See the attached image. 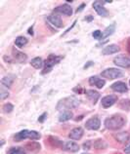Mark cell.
I'll return each instance as SVG.
<instances>
[{
  "label": "cell",
  "mask_w": 130,
  "mask_h": 154,
  "mask_svg": "<svg viewBox=\"0 0 130 154\" xmlns=\"http://www.w3.org/2000/svg\"><path fill=\"white\" fill-rule=\"evenodd\" d=\"M125 125V119L121 115H113L108 117L105 120V127L108 130L112 131H116V130L121 129Z\"/></svg>",
  "instance_id": "obj_1"
},
{
  "label": "cell",
  "mask_w": 130,
  "mask_h": 154,
  "mask_svg": "<svg viewBox=\"0 0 130 154\" xmlns=\"http://www.w3.org/2000/svg\"><path fill=\"white\" fill-rule=\"evenodd\" d=\"M80 104V100L74 96L67 97V98L62 99L57 104V109L62 110V109H70V108H76Z\"/></svg>",
  "instance_id": "obj_2"
},
{
  "label": "cell",
  "mask_w": 130,
  "mask_h": 154,
  "mask_svg": "<svg viewBox=\"0 0 130 154\" xmlns=\"http://www.w3.org/2000/svg\"><path fill=\"white\" fill-rule=\"evenodd\" d=\"M26 139H30L32 140L40 139V134L36 131H30V130H23V131L17 133L14 137V140L16 141H21Z\"/></svg>",
  "instance_id": "obj_3"
},
{
  "label": "cell",
  "mask_w": 130,
  "mask_h": 154,
  "mask_svg": "<svg viewBox=\"0 0 130 154\" xmlns=\"http://www.w3.org/2000/svg\"><path fill=\"white\" fill-rule=\"evenodd\" d=\"M63 57L62 56H56V55H50L46 60L44 62V69L42 70V74L49 73V72L53 69L56 64H58L61 60H62Z\"/></svg>",
  "instance_id": "obj_4"
},
{
  "label": "cell",
  "mask_w": 130,
  "mask_h": 154,
  "mask_svg": "<svg viewBox=\"0 0 130 154\" xmlns=\"http://www.w3.org/2000/svg\"><path fill=\"white\" fill-rule=\"evenodd\" d=\"M103 77L105 78H109V79H117L120 78V77H123V72L121 71L119 68H113V67H109L107 68L106 70H104L102 73H101Z\"/></svg>",
  "instance_id": "obj_5"
},
{
  "label": "cell",
  "mask_w": 130,
  "mask_h": 154,
  "mask_svg": "<svg viewBox=\"0 0 130 154\" xmlns=\"http://www.w3.org/2000/svg\"><path fill=\"white\" fill-rule=\"evenodd\" d=\"M54 14H62V15H66V16H71L72 15V8L71 5L68 4H63V5H60L57 8L54 9Z\"/></svg>",
  "instance_id": "obj_6"
},
{
  "label": "cell",
  "mask_w": 130,
  "mask_h": 154,
  "mask_svg": "<svg viewBox=\"0 0 130 154\" xmlns=\"http://www.w3.org/2000/svg\"><path fill=\"white\" fill-rule=\"evenodd\" d=\"M113 63H115L116 66H119V67H124V68L130 67V59L125 56L116 57V58L113 59Z\"/></svg>",
  "instance_id": "obj_7"
},
{
  "label": "cell",
  "mask_w": 130,
  "mask_h": 154,
  "mask_svg": "<svg viewBox=\"0 0 130 154\" xmlns=\"http://www.w3.org/2000/svg\"><path fill=\"white\" fill-rule=\"evenodd\" d=\"M117 100V97L115 95H109V96H106L102 99L101 100V104L104 108H109L113 106V104L116 103Z\"/></svg>",
  "instance_id": "obj_8"
},
{
  "label": "cell",
  "mask_w": 130,
  "mask_h": 154,
  "mask_svg": "<svg viewBox=\"0 0 130 154\" xmlns=\"http://www.w3.org/2000/svg\"><path fill=\"white\" fill-rule=\"evenodd\" d=\"M101 126V121L100 119L98 118V117H91L90 119H88L86 121V123H85V127H86V129L88 130H94V131H96V130H98Z\"/></svg>",
  "instance_id": "obj_9"
},
{
  "label": "cell",
  "mask_w": 130,
  "mask_h": 154,
  "mask_svg": "<svg viewBox=\"0 0 130 154\" xmlns=\"http://www.w3.org/2000/svg\"><path fill=\"white\" fill-rule=\"evenodd\" d=\"M104 2H100V1H95L93 3V8L95 9L96 13L99 16H102V17H107L109 15V11L106 9V8L103 6Z\"/></svg>",
  "instance_id": "obj_10"
},
{
  "label": "cell",
  "mask_w": 130,
  "mask_h": 154,
  "mask_svg": "<svg viewBox=\"0 0 130 154\" xmlns=\"http://www.w3.org/2000/svg\"><path fill=\"white\" fill-rule=\"evenodd\" d=\"M48 22H49L52 26H54L56 27H64V23H63V21L62 19H61V17L59 15L57 14H52L51 16H49L48 17Z\"/></svg>",
  "instance_id": "obj_11"
},
{
  "label": "cell",
  "mask_w": 130,
  "mask_h": 154,
  "mask_svg": "<svg viewBox=\"0 0 130 154\" xmlns=\"http://www.w3.org/2000/svg\"><path fill=\"white\" fill-rule=\"evenodd\" d=\"M84 134V131L83 129L81 127H76L75 129H72L71 133L68 134V137H70L71 140H80L81 137H82Z\"/></svg>",
  "instance_id": "obj_12"
},
{
  "label": "cell",
  "mask_w": 130,
  "mask_h": 154,
  "mask_svg": "<svg viewBox=\"0 0 130 154\" xmlns=\"http://www.w3.org/2000/svg\"><path fill=\"white\" fill-rule=\"evenodd\" d=\"M113 91L119 92V93H126L128 91V87L127 85L124 82H121V81H117V82L113 83L111 87Z\"/></svg>",
  "instance_id": "obj_13"
},
{
  "label": "cell",
  "mask_w": 130,
  "mask_h": 154,
  "mask_svg": "<svg viewBox=\"0 0 130 154\" xmlns=\"http://www.w3.org/2000/svg\"><path fill=\"white\" fill-rule=\"evenodd\" d=\"M120 51L119 46H117L116 44H111V45H108L106 48H104L102 51L103 55H113L116 54V53H119Z\"/></svg>",
  "instance_id": "obj_14"
},
{
  "label": "cell",
  "mask_w": 130,
  "mask_h": 154,
  "mask_svg": "<svg viewBox=\"0 0 130 154\" xmlns=\"http://www.w3.org/2000/svg\"><path fill=\"white\" fill-rule=\"evenodd\" d=\"M63 148L65 149V150L70 151V152H76V151L79 150V145L76 143H75V141L68 140V141H67V143H64Z\"/></svg>",
  "instance_id": "obj_15"
},
{
  "label": "cell",
  "mask_w": 130,
  "mask_h": 154,
  "mask_svg": "<svg viewBox=\"0 0 130 154\" xmlns=\"http://www.w3.org/2000/svg\"><path fill=\"white\" fill-rule=\"evenodd\" d=\"M89 84L92 85V86H96L97 88H103L106 84V81L104 79H101L97 76H92L90 79H89Z\"/></svg>",
  "instance_id": "obj_16"
},
{
  "label": "cell",
  "mask_w": 130,
  "mask_h": 154,
  "mask_svg": "<svg viewBox=\"0 0 130 154\" xmlns=\"http://www.w3.org/2000/svg\"><path fill=\"white\" fill-rule=\"evenodd\" d=\"M84 93H85V95H86L87 98L90 100L93 103H96L97 100H98L100 98L99 92H97L95 90H86Z\"/></svg>",
  "instance_id": "obj_17"
},
{
  "label": "cell",
  "mask_w": 130,
  "mask_h": 154,
  "mask_svg": "<svg viewBox=\"0 0 130 154\" xmlns=\"http://www.w3.org/2000/svg\"><path fill=\"white\" fill-rule=\"evenodd\" d=\"M113 137L119 141L120 143H126L128 141V140L130 139V135L127 132H122V133H119V134H116L113 135Z\"/></svg>",
  "instance_id": "obj_18"
},
{
  "label": "cell",
  "mask_w": 130,
  "mask_h": 154,
  "mask_svg": "<svg viewBox=\"0 0 130 154\" xmlns=\"http://www.w3.org/2000/svg\"><path fill=\"white\" fill-rule=\"evenodd\" d=\"M13 56H14V59L16 60H18V62H20V63L25 62V60H27V56L26 54H24V53L18 51L16 48H13Z\"/></svg>",
  "instance_id": "obj_19"
},
{
  "label": "cell",
  "mask_w": 130,
  "mask_h": 154,
  "mask_svg": "<svg viewBox=\"0 0 130 154\" xmlns=\"http://www.w3.org/2000/svg\"><path fill=\"white\" fill-rule=\"evenodd\" d=\"M14 80H15L14 75H7L1 79V84L7 88H10L12 86V84L14 83Z\"/></svg>",
  "instance_id": "obj_20"
},
{
  "label": "cell",
  "mask_w": 130,
  "mask_h": 154,
  "mask_svg": "<svg viewBox=\"0 0 130 154\" xmlns=\"http://www.w3.org/2000/svg\"><path fill=\"white\" fill-rule=\"evenodd\" d=\"M72 118V113L70 110H64L59 116L60 122H66V121Z\"/></svg>",
  "instance_id": "obj_21"
},
{
  "label": "cell",
  "mask_w": 130,
  "mask_h": 154,
  "mask_svg": "<svg viewBox=\"0 0 130 154\" xmlns=\"http://www.w3.org/2000/svg\"><path fill=\"white\" fill-rule=\"evenodd\" d=\"M30 64H31V66H33L35 68V69H39V68H41L43 66V60L41 58H39V57H36V58L31 60Z\"/></svg>",
  "instance_id": "obj_22"
},
{
  "label": "cell",
  "mask_w": 130,
  "mask_h": 154,
  "mask_svg": "<svg viewBox=\"0 0 130 154\" xmlns=\"http://www.w3.org/2000/svg\"><path fill=\"white\" fill-rule=\"evenodd\" d=\"M115 29H116V25H115V23H113V25H111L109 26H108L105 29V31L102 33V38H101V39L109 37V35H112L113 32H115Z\"/></svg>",
  "instance_id": "obj_23"
},
{
  "label": "cell",
  "mask_w": 130,
  "mask_h": 154,
  "mask_svg": "<svg viewBox=\"0 0 130 154\" xmlns=\"http://www.w3.org/2000/svg\"><path fill=\"white\" fill-rule=\"evenodd\" d=\"M93 146L96 149H105L108 147V143L104 140H97L93 143Z\"/></svg>",
  "instance_id": "obj_24"
},
{
  "label": "cell",
  "mask_w": 130,
  "mask_h": 154,
  "mask_svg": "<svg viewBox=\"0 0 130 154\" xmlns=\"http://www.w3.org/2000/svg\"><path fill=\"white\" fill-rule=\"evenodd\" d=\"M27 43V39L26 37H24V36H19V37H17L15 40V45L19 48L24 47Z\"/></svg>",
  "instance_id": "obj_25"
},
{
  "label": "cell",
  "mask_w": 130,
  "mask_h": 154,
  "mask_svg": "<svg viewBox=\"0 0 130 154\" xmlns=\"http://www.w3.org/2000/svg\"><path fill=\"white\" fill-rule=\"evenodd\" d=\"M26 148L28 149L30 151H37L40 149V144L36 143H27L26 145Z\"/></svg>",
  "instance_id": "obj_26"
},
{
  "label": "cell",
  "mask_w": 130,
  "mask_h": 154,
  "mask_svg": "<svg viewBox=\"0 0 130 154\" xmlns=\"http://www.w3.org/2000/svg\"><path fill=\"white\" fill-rule=\"evenodd\" d=\"M7 154H26L25 150L23 148L20 147H13L11 148L9 151L7 152Z\"/></svg>",
  "instance_id": "obj_27"
},
{
  "label": "cell",
  "mask_w": 130,
  "mask_h": 154,
  "mask_svg": "<svg viewBox=\"0 0 130 154\" xmlns=\"http://www.w3.org/2000/svg\"><path fill=\"white\" fill-rule=\"evenodd\" d=\"M13 109H14V106H13V104L12 103H5L3 105V111L5 112V113H10L13 111Z\"/></svg>",
  "instance_id": "obj_28"
},
{
  "label": "cell",
  "mask_w": 130,
  "mask_h": 154,
  "mask_svg": "<svg viewBox=\"0 0 130 154\" xmlns=\"http://www.w3.org/2000/svg\"><path fill=\"white\" fill-rule=\"evenodd\" d=\"M50 141L52 143L53 145H55V146H61V147L64 146V143H62V141H60V140H57V137H50Z\"/></svg>",
  "instance_id": "obj_29"
},
{
  "label": "cell",
  "mask_w": 130,
  "mask_h": 154,
  "mask_svg": "<svg viewBox=\"0 0 130 154\" xmlns=\"http://www.w3.org/2000/svg\"><path fill=\"white\" fill-rule=\"evenodd\" d=\"M92 36L95 39H101V38H102V32H101L100 30H96V31H94L92 33Z\"/></svg>",
  "instance_id": "obj_30"
},
{
  "label": "cell",
  "mask_w": 130,
  "mask_h": 154,
  "mask_svg": "<svg viewBox=\"0 0 130 154\" xmlns=\"http://www.w3.org/2000/svg\"><path fill=\"white\" fill-rule=\"evenodd\" d=\"M72 91H74L75 93H76V94H82L83 92H85L84 90H83V88L81 87V86H76V87H75L74 89H72Z\"/></svg>",
  "instance_id": "obj_31"
},
{
  "label": "cell",
  "mask_w": 130,
  "mask_h": 154,
  "mask_svg": "<svg viewBox=\"0 0 130 154\" xmlns=\"http://www.w3.org/2000/svg\"><path fill=\"white\" fill-rule=\"evenodd\" d=\"M0 95H1V99L2 100H5L6 98H8L9 97V93L4 91V90H1V92H0Z\"/></svg>",
  "instance_id": "obj_32"
},
{
  "label": "cell",
  "mask_w": 130,
  "mask_h": 154,
  "mask_svg": "<svg viewBox=\"0 0 130 154\" xmlns=\"http://www.w3.org/2000/svg\"><path fill=\"white\" fill-rule=\"evenodd\" d=\"M46 116H47V113H46V112H44L43 114L38 118V121H39L40 123H43V122H44V119L46 118Z\"/></svg>",
  "instance_id": "obj_33"
},
{
  "label": "cell",
  "mask_w": 130,
  "mask_h": 154,
  "mask_svg": "<svg viewBox=\"0 0 130 154\" xmlns=\"http://www.w3.org/2000/svg\"><path fill=\"white\" fill-rule=\"evenodd\" d=\"M124 152L126 154H130V143L124 147Z\"/></svg>",
  "instance_id": "obj_34"
},
{
  "label": "cell",
  "mask_w": 130,
  "mask_h": 154,
  "mask_svg": "<svg viewBox=\"0 0 130 154\" xmlns=\"http://www.w3.org/2000/svg\"><path fill=\"white\" fill-rule=\"evenodd\" d=\"M126 49H127V52L130 54V37L128 38L127 40V43H126Z\"/></svg>",
  "instance_id": "obj_35"
},
{
  "label": "cell",
  "mask_w": 130,
  "mask_h": 154,
  "mask_svg": "<svg viewBox=\"0 0 130 154\" xmlns=\"http://www.w3.org/2000/svg\"><path fill=\"white\" fill-rule=\"evenodd\" d=\"M93 64H94V63H93V62H88V63L84 66V69H86V68H88L89 66H93Z\"/></svg>",
  "instance_id": "obj_36"
},
{
  "label": "cell",
  "mask_w": 130,
  "mask_h": 154,
  "mask_svg": "<svg viewBox=\"0 0 130 154\" xmlns=\"http://www.w3.org/2000/svg\"><path fill=\"white\" fill-rule=\"evenodd\" d=\"M89 144H90V143H89V141H87V143H84V144H83V148H84V149H88V148H89Z\"/></svg>",
  "instance_id": "obj_37"
},
{
  "label": "cell",
  "mask_w": 130,
  "mask_h": 154,
  "mask_svg": "<svg viewBox=\"0 0 130 154\" xmlns=\"http://www.w3.org/2000/svg\"><path fill=\"white\" fill-rule=\"evenodd\" d=\"M84 7H85V4H84V3H83V4H81V5H80V7L78 8V11H76V12H78H78H80L81 10L83 9Z\"/></svg>",
  "instance_id": "obj_38"
},
{
  "label": "cell",
  "mask_w": 130,
  "mask_h": 154,
  "mask_svg": "<svg viewBox=\"0 0 130 154\" xmlns=\"http://www.w3.org/2000/svg\"><path fill=\"white\" fill-rule=\"evenodd\" d=\"M28 33H30V34H33V31H32V26L31 27H30V30H28Z\"/></svg>",
  "instance_id": "obj_39"
},
{
  "label": "cell",
  "mask_w": 130,
  "mask_h": 154,
  "mask_svg": "<svg viewBox=\"0 0 130 154\" xmlns=\"http://www.w3.org/2000/svg\"><path fill=\"white\" fill-rule=\"evenodd\" d=\"M92 17H88V18H85V20H86V21H89V22H90V21H92Z\"/></svg>",
  "instance_id": "obj_40"
},
{
  "label": "cell",
  "mask_w": 130,
  "mask_h": 154,
  "mask_svg": "<svg viewBox=\"0 0 130 154\" xmlns=\"http://www.w3.org/2000/svg\"><path fill=\"white\" fill-rule=\"evenodd\" d=\"M129 84H130V81H129Z\"/></svg>",
  "instance_id": "obj_41"
}]
</instances>
